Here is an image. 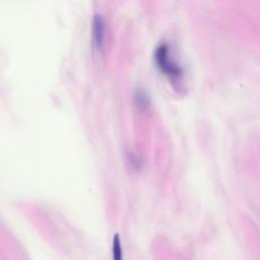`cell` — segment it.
I'll return each instance as SVG.
<instances>
[{"mask_svg": "<svg viewBox=\"0 0 260 260\" xmlns=\"http://www.w3.org/2000/svg\"><path fill=\"white\" fill-rule=\"evenodd\" d=\"M156 61L159 67L167 73L171 75H178L181 72L180 67L170 58L168 54V48L166 45H160L155 53Z\"/></svg>", "mask_w": 260, "mask_h": 260, "instance_id": "6da1fadb", "label": "cell"}, {"mask_svg": "<svg viewBox=\"0 0 260 260\" xmlns=\"http://www.w3.org/2000/svg\"><path fill=\"white\" fill-rule=\"evenodd\" d=\"M93 37H94V42L95 44L100 47L103 42V37H104V25H103V20L100 15L94 16V21H93Z\"/></svg>", "mask_w": 260, "mask_h": 260, "instance_id": "7a4b0ae2", "label": "cell"}, {"mask_svg": "<svg viewBox=\"0 0 260 260\" xmlns=\"http://www.w3.org/2000/svg\"><path fill=\"white\" fill-rule=\"evenodd\" d=\"M113 260H123V252L118 235L113 239Z\"/></svg>", "mask_w": 260, "mask_h": 260, "instance_id": "3957f363", "label": "cell"}]
</instances>
